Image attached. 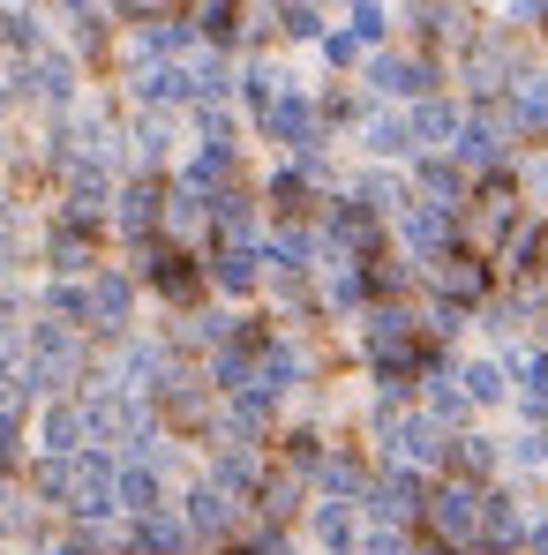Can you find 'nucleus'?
Returning <instances> with one entry per match:
<instances>
[{
	"instance_id": "nucleus-40",
	"label": "nucleus",
	"mask_w": 548,
	"mask_h": 555,
	"mask_svg": "<svg viewBox=\"0 0 548 555\" xmlns=\"http://www.w3.org/2000/svg\"><path fill=\"white\" fill-rule=\"evenodd\" d=\"M346 195H354V203H368L375 218H398V210L413 203V188L398 181V173H383V166H368V173H361L354 188H346Z\"/></svg>"
},
{
	"instance_id": "nucleus-18",
	"label": "nucleus",
	"mask_w": 548,
	"mask_h": 555,
	"mask_svg": "<svg viewBox=\"0 0 548 555\" xmlns=\"http://www.w3.org/2000/svg\"><path fill=\"white\" fill-rule=\"evenodd\" d=\"M195 256H203V278L233 300H248L264 285V241H203Z\"/></svg>"
},
{
	"instance_id": "nucleus-38",
	"label": "nucleus",
	"mask_w": 548,
	"mask_h": 555,
	"mask_svg": "<svg viewBox=\"0 0 548 555\" xmlns=\"http://www.w3.org/2000/svg\"><path fill=\"white\" fill-rule=\"evenodd\" d=\"M256 473H264V459H256L248 443H218V451H211V473H203V480H218V488H226L233 503H248Z\"/></svg>"
},
{
	"instance_id": "nucleus-12",
	"label": "nucleus",
	"mask_w": 548,
	"mask_h": 555,
	"mask_svg": "<svg viewBox=\"0 0 548 555\" xmlns=\"http://www.w3.org/2000/svg\"><path fill=\"white\" fill-rule=\"evenodd\" d=\"M211 398H218V390H211L195 369H174L158 390H151L158 428H166V436H211V421H218V413H211Z\"/></svg>"
},
{
	"instance_id": "nucleus-48",
	"label": "nucleus",
	"mask_w": 548,
	"mask_h": 555,
	"mask_svg": "<svg viewBox=\"0 0 548 555\" xmlns=\"http://www.w3.org/2000/svg\"><path fill=\"white\" fill-rule=\"evenodd\" d=\"M30 495L61 511V503H68V459H38L30 465Z\"/></svg>"
},
{
	"instance_id": "nucleus-3",
	"label": "nucleus",
	"mask_w": 548,
	"mask_h": 555,
	"mask_svg": "<svg viewBox=\"0 0 548 555\" xmlns=\"http://www.w3.org/2000/svg\"><path fill=\"white\" fill-rule=\"evenodd\" d=\"M368 436H375L383 465L398 459V465H421V473H444V459H451V428L421 405H375Z\"/></svg>"
},
{
	"instance_id": "nucleus-29",
	"label": "nucleus",
	"mask_w": 548,
	"mask_h": 555,
	"mask_svg": "<svg viewBox=\"0 0 548 555\" xmlns=\"http://www.w3.org/2000/svg\"><path fill=\"white\" fill-rule=\"evenodd\" d=\"M188 23H195V46L233 53V46L248 38V0H195V8H188Z\"/></svg>"
},
{
	"instance_id": "nucleus-17",
	"label": "nucleus",
	"mask_w": 548,
	"mask_h": 555,
	"mask_svg": "<svg viewBox=\"0 0 548 555\" xmlns=\"http://www.w3.org/2000/svg\"><path fill=\"white\" fill-rule=\"evenodd\" d=\"M158 210H166V181H158V173H128V181H113V210H105V218L120 225L128 248L158 233Z\"/></svg>"
},
{
	"instance_id": "nucleus-1",
	"label": "nucleus",
	"mask_w": 548,
	"mask_h": 555,
	"mask_svg": "<svg viewBox=\"0 0 548 555\" xmlns=\"http://www.w3.org/2000/svg\"><path fill=\"white\" fill-rule=\"evenodd\" d=\"M458 68H466V91L473 105H488V98L519 91L541 61H534V38L526 30H511V23H488V30H473V46L458 53Z\"/></svg>"
},
{
	"instance_id": "nucleus-4",
	"label": "nucleus",
	"mask_w": 548,
	"mask_h": 555,
	"mask_svg": "<svg viewBox=\"0 0 548 555\" xmlns=\"http://www.w3.org/2000/svg\"><path fill=\"white\" fill-rule=\"evenodd\" d=\"M136 285H151L166 308H195V300L211 293V278H203V256H195V248H181V241H166V233L136 241Z\"/></svg>"
},
{
	"instance_id": "nucleus-47",
	"label": "nucleus",
	"mask_w": 548,
	"mask_h": 555,
	"mask_svg": "<svg viewBox=\"0 0 548 555\" xmlns=\"http://www.w3.org/2000/svg\"><path fill=\"white\" fill-rule=\"evenodd\" d=\"M241 548L248 555H293V533H285L278 518H248V526H241Z\"/></svg>"
},
{
	"instance_id": "nucleus-30",
	"label": "nucleus",
	"mask_w": 548,
	"mask_h": 555,
	"mask_svg": "<svg viewBox=\"0 0 548 555\" xmlns=\"http://www.w3.org/2000/svg\"><path fill=\"white\" fill-rule=\"evenodd\" d=\"M38 443H46V459H76V451L91 443L84 398H53V405H46V421H38Z\"/></svg>"
},
{
	"instance_id": "nucleus-49",
	"label": "nucleus",
	"mask_w": 548,
	"mask_h": 555,
	"mask_svg": "<svg viewBox=\"0 0 548 555\" xmlns=\"http://www.w3.org/2000/svg\"><path fill=\"white\" fill-rule=\"evenodd\" d=\"M316 53H323V68H361V61H368V46L354 38V30H323Z\"/></svg>"
},
{
	"instance_id": "nucleus-37",
	"label": "nucleus",
	"mask_w": 548,
	"mask_h": 555,
	"mask_svg": "<svg viewBox=\"0 0 548 555\" xmlns=\"http://www.w3.org/2000/svg\"><path fill=\"white\" fill-rule=\"evenodd\" d=\"M496 465H504V443H496V436H466V428L451 436V459H444V473H458V480H481V488H488V480H496Z\"/></svg>"
},
{
	"instance_id": "nucleus-32",
	"label": "nucleus",
	"mask_w": 548,
	"mask_h": 555,
	"mask_svg": "<svg viewBox=\"0 0 548 555\" xmlns=\"http://www.w3.org/2000/svg\"><path fill=\"white\" fill-rule=\"evenodd\" d=\"M158 503H166V480H158V465H143V459H120V465H113V511L143 518V511H158Z\"/></svg>"
},
{
	"instance_id": "nucleus-54",
	"label": "nucleus",
	"mask_w": 548,
	"mask_h": 555,
	"mask_svg": "<svg viewBox=\"0 0 548 555\" xmlns=\"http://www.w3.org/2000/svg\"><path fill=\"white\" fill-rule=\"evenodd\" d=\"M519 188H526V203H548V151H534V166L519 173Z\"/></svg>"
},
{
	"instance_id": "nucleus-39",
	"label": "nucleus",
	"mask_w": 548,
	"mask_h": 555,
	"mask_svg": "<svg viewBox=\"0 0 548 555\" xmlns=\"http://www.w3.org/2000/svg\"><path fill=\"white\" fill-rule=\"evenodd\" d=\"M361 143L375 166H391V158H421L413 151V128H406V113H368L361 120Z\"/></svg>"
},
{
	"instance_id": "nucleus-46",
	"label": "nucleus",
	"mask_w": 548,
	"mask_h": 555,
	"mask_svg": "<svg viewBox=\"0 0 548 555\" xmlns=\"http://www.w3.org/2000/svg\"><path fill=\"white\" fill-rule=\"evenodd\" d=\"M316 459H323V436H316V428H285V436H278V465L316 473Z\"/></svg>"
},
{
	"instance_id": "nucleus-45",
	"label": "nucleus",
	"mask_w": 548,
	"mask_h": 555,
	"mask_svg": "<svg viewBox=\"0 0 548 555\" xmlns=\"http://www.w3.org/2000/svg\"><path fill=\"white\" fill-rule=\"evenodd\" d=\"M316 113H323V128H361V120H368V98L346 91V83H331V91L316 98Z\"/></svg>"
},
{
	"instance_id": "nucleus-33",
	"label": "nucleus",
	"mask_w": 548,
	"mask_h": 555,
	"mask_svg": "<svg viewBox=\"0 0 548 555\" xmlns=\"http://www.w3.org/2000/svg\"><path fill=\"white\" fill-rule=\"evenodd\" d=\"M120 158H136V173H158L174 158V120L166 113H136V128L120 135Z\"/></svg>"
},
{
	"instance_id": "nucleus-28",
	"label": "nucleus",
	"mask_w": 548,
	"mask_h": 555,
	"mask_svg": "<svg viewBox=\"0 0 548 555\" xmlns=\"http://www.w3.org/2000/svg\"><path fill=\"white\" fill-rule=\"evenodd\" d=\"M458 120H466V105H451L444 91H429V98H413V105H406V128H413V151H451Z\"/></svg>"
},
{
	"instance_id": "nucleus-16",
	"label": "nucleus",
	"mask_w": 548,
	"mask_h": 555,
	"mask_svg": "<svg viewBox=\"0 0 548 555\" xmlns=\"http://www.w3.org/2000/svg\"><path fill=\"white\" fill-rule=\"evenodd\" d=\"M451 158L466 166V173H496V166H511V158H519V151H511V135H504V120H496V105H473V113L458 120Z\"/></svg>"
},
{
	"instance_id": "nucleus-60",
	"label": "nucleus",
	"mask_w": 548,
	"mask_h": 555,
	"mask_svg": "<svg viewBox=\"0 0 548 555\" xmlns=\"http://www.w3.org/2000/svg\"><path fill=\"white\" fill-rule=\"evenodd\" d=\"M0 158H8V135H0Z\"/></svg>"
},
{
	"instance_id": "nucleus-53",
	"label": "nucleus",
	"mask_w": 548,
	"mask_h": 555,
	"mask_svg": "<svg viewBox=\"0 0 548 555\" xmlns=\"http://www.w3.org/2000/svg\"><path fill=\"white\" fill-rule=\"evenodd\" d=\"M15 465H23V413L8 405L0 413V473H15Z\"/></svg>"
},
{
	"instance_id": "nucleus-43",
	"label": "nucleus",
	"mask_w": 548,
	"mask_h": 555,
	"mask_svg": "<svg viewBox=\"0 0 548 555\" xmlns=\"http://www.w3.org/2000/svg\"><path fill=\"white\" fill-rule=\"evenodd\" d=\"M0 46H8V53H38V46H46V23H38L30 8H8V0H0Z\"/></svg>"
},
{
	"instance_id": "nucleus-13",
	"label": "nucleus",
	"mask_w": 548,
	"mask_h": 555,
	"mask_svg": "<svg viewBox=\"0 0 548 555\" xmlns=\"http://www.w3.org/2000/svg\"><path fill=\"white\" fill-rule=\"evenodd\" d=\"M406 30L421 38V53H466L481 15H473V0H406Z\"/></svg>"
},
{
	"instance_id": "nucleus-36",
	"label": "nucleus",
	"mask_w": 548,
	"mask_h": 555,
	"mask_svg": "<svg viewBox=\"0 0 548 555\" xmlns=\"http://www.w3.org/2000/svg\"><path fill=\"white\" fill-rule=\"evenodd\" d=\"M316 308H331V315H361L368 308V285H361V263L354 256H331V271L316 285Z\"/></svg>"
},
{
	"instance_id": "nucleus-2",
	"label": "nucleus",
	"mask_w": 548,
	"mask_h": 555,
	"mask_svg": "<svg viewBox=\"0 0 548 555\" xmlns=\"http://www.w3.org/2000/svg\"><path fill=\"white\" fill-rule=\"evenodd\" d=\"M84 375H91V353H84V331L76 323L46 315V323L23 331V383H30V398H61Z\"/></svg>"
},
{
	"instance_id": "nucleus-42",
	"label": "nucleus",
	"mask_w": 548,
	"mask_h": 555,
	"mask_svg": "<svg viewBox=\"0 0 548 555\" xmlns=\"http://www.w3.org/2000/svg\"><path fill=\"white\" fill-rule=\"evenodd\" d=\"M233 91H241V105H248V113H264L278 91H293V76H285V68H271V61H248V68H233Z\"/></svg>"
},
{
	"instance_id": "nucleus-56",
	"label": "nucleus",
	"mask_w": 548,
	"mask_h": 555,
	"mask_svg": "<svg viewBox=\"0 0 548 555\" xmlns=\"http://www.w3.org/2000/svg\"><path fill=\"white\" fill-rule=\"evenodd\" d=\"M188 8H195V0H143V15H136V23H151V15H188Z\"/></svg>"
},
{
	"instance_id": "nucleus-11",
	"label": "nucleus",
	"mask_w": 548,
	"mask_h": 555,
	"mask_svg": "<svg viewBox=\"0 0 548 555\" xmlns=\"http://www.w3.org/2000/svg\"><path fill=\"white\" fill-rule=\"evenodd\" d=\"M113 451H98V443H84V451H76V459H68V503H61V511H68V518H76V526H105V518H113Z\"/></svg>"
},
{
	"instance_id": "nucleus-26",
	"label": "nucleus",
	"mask_w": 548,
	"mask_h": 555,
	"mask_svg": "<svg viewBox=\"0 0 548 555\" xmlns=\"http://www.w3.org/2000/svg\"><path fill=\"white\" fill-rule=\"evenodd\" d=\"M413 195H421V203H444V210H458V203H466V188H473V173H466V166H458L451 151H421V166H413Z\"/></svg>"
},
{
	"instance_id": "nucleus-44",
	"label": "nucleus",
	"mask_w": 548,
	"mask_h": 555,
	"mask_svg": "<svg viewBox=\"0 0 548 555\" xmlns=\"http://www.w3.org/2000/svg\"><path fill=\"white\" fill-rule=\"evenodd\" d=\"M46 315H61V323H76V331H84V315H91L84 278H53V285H46Z\"/></svg>"
},
{
	"instance_id": "nucleus-19",
	"label": "nucleus",
	"mask_w": 548,
	"mask_h": 555,
	"mask_svg": "<svg viewBox=\"0 0 548 555\" xmlns=\"http://www.w3.org/2000/svg\"><path fill=\"white\" fill-rule=\"evenodd\" d=\"M174 511H181L188 541H211V548H218V541H233V533H241V503H233L218 480H195V488H188Z\"/></svg>"
},
{
	"instance_id": "nucleus-59",
	"label": "nucleus",
	"mask_w": 548,
	"mask_h": 555,
	"mask_svg": "<svg viewBox=\"0 0 548 555\" xmlns=\"http://www.w3.org/2000/svg\"><path fill=\"white\" fill-rule=\"evenodd\" d=\"M15 271V233H0V278Z\"/></svg>"
},
{
	"instance_id": "nucleus-57",
	"label": "nucleus",
	"mask_w": 548,
	"mask_h": 555,
	"mask_svg": "<svg viewBox=\"0 0 548 555\" xmlns=\"http://www.w3.org/2000/svg\"><path fill=\"white\" fill-rule=\"evenodd\" d=\"M53 8H61L68 23H84V15H98V0H53Z\"/></svg>"
},
{
	"instance_id": "nucleus-27",
	"label": "nucleus",
	"mask_w": 548,
	"mask_h": 555,
	"mask_svg": "<svg viewBox=\"0 0 548 555\" xmlns=\"http://www.w3.org/2000/svg\"><path fill=\"white\" fill-rule=\"evenodd\" d=\"M195 541H188L181 511L174 503H158V511H143V518H128V555H188Z\"/></svg>"
},
{
	"instance_id": "nucleus-6",
	"label": "nucleus",
	"mask_w": 548,
	"mask_h": 555,
	"mask_svg": "<svg viewBox=\"0 0 548 555\" xmlns=\"http://www.w3.org/2000/svg\"><path fill=\"white\" fill-rule=\"evenodd\" d=\"M76 83H84V61L38 46V53H23V68L8 76V98H30V105H46V113H76Z\"/></svg>"
},
{
	"instance_id": "nucleus-5",
	"label": "nucleus",
	"mask_w": 548,
	"mask_h": 555,
	"mask_svg": "<svg viewBox=\"0 0 548 555\" xmlns=\"http://www.w3.org/2000/svg\"><path fill=\"white\" fill-rule=\"evenodd\" d=\"M421 533L444 541V548H458V555H473V541H481V480L436 473L429 495H421Z\"/></svg>"
},
{
	"instance_id": "nucleus-34",
	"label": "nucleus",
	"mask_w": 548,
	"mask_h": 555,
	"mask_svg": "<svg viewBox=\"0 0 548 555\" xmlns=\"http://www.w3.org/2000/svg\"><path fill=\"white\" fill-rule=\"evenodd\" d=\"M308 533H316V548H323V555H354V541H361V518H354V503H339V495H316V511H308Z\"/></svg>"
},
{
	"instance_id": "nucleus-31",
	"label": "nucleus",
	"mask_w": 548,
	"mask_h": 555,
	"mask_svg": "<svg viewBox=\"0 0 548 555\" xmlns=\"http://www.w3.org/2000/svg\"><path fill=\"white\" fill-rule=\"evenodd\" d=\"M181 76H188V105H226L233 98V61L218 46H195L181 61Z\"/></svg>"
},
{
	"instance_id": "nucleus-58",
	"label": "nucleus",
	"mask_w": 548,
	"mask_h": 555,
	"mask_svg": "<svg viewBox=\"0 0 548 555\" xmlns=\"http://www.w3.org/2000/svg\"><path fill=\"white\" fill-rule=\"evenodd\" d=\"M406 555H458V548H444V541H429V533H421V541H406Z\"/></svg>"
},
{
	"instance_id": "nucleus-10",
	"label": "nucleus",
	"mask_w": 548,
	"mask_h": 555,
	"mask_svg": "<svg viewBox=\"0 0 548 555\" xmlns=\"http://www.w3.org/2000/svg\"><path fill=\"white\" fill-rule=\"evenodd\" d=\"M361 83H368V98H429V91H444V61L436 53H368L361 61Z\"/></svg>"
},
{
	"instance_id": "nucleus-22",
	"label": "nucleus",
	"mask_w": 548,
	"mask_h": 555,
	"mask_svg": "<svg viewBox=\"0 0 548 555\" xmlns=\"http://www.w3.org/2000/svg\"><path fill=\"white\" fill-rule=\"evenodd\" d=\"M174 369H181V361H174V346H158V338H120V361H113V375H105V383H113V390L151 398V390H158Z\"/></svg>"
},
{
	"instance_id": "nucleus-14",
	"label": "nucleus",
	"mask_w": 548,
	"mask_h": 555,
	"mask_svg": "<svg viewBox=\"0 0 548 555\" xmlns=\"http://www.w3.org/2000/svg\"><path fill=\"white\" fill-rule=\"evenodd\" d=\"M84 293H91V315H84V331H98V338H128V323H136V271H105L98 263L91 278H84Z\"/></svg>"
},
{
	"instance_id": "nucleus-8",
	"label": "nucleus",
	"mask_w": 548,
	"mask_h": 555,
	"mask_svg": "<svg viewBox=\"0 0 548 555\" xmlns=\"http://www.w3.org/2000/svg\"><path fill=\"white\" fill-rule=\"evenodd\" d=\"M421 285H429L436 300H451V308H466V315H473V308H481V300L496 293V263L451 241L444 256H429V263H421Z\"/></svg>"
},
{
	"instance_id": "nucleus-23",
	"label": "nucleus",
	"mask_w": 548,
	"mask_h": 555,
	"mask_svg": "<svg viewBox=\"0 0 548 555\" xmlns=\"http://www.w3.org/2000/svg\"><path fill=\"white\" fill-rule=\"evenodd\" d=\"M301 511H308V473H293V465H264L256 488H248V518H278V526H293Z\"/></svg>"
},
{
	"instance_id": "nucleus-35",
	"label": "nucleus",
	"mask_w": 548,
	"mask_h": 555,
	"mask_svg": "<svg viewBox=\"0 0 548 555\" xmlns=\"http://www.w3.org/2000/svg\"><path fill=\"white\" fill-rule=\"evenodd\" d=\"M264 203H271V218H316V181H308V166L293 158V166H278L271 181H264Z\"/></svg>"
},
{
	"instance_id": "nucleus-52",
	"label": "nucleus",
	"mask_w": 548,
	"mask_h": 555,
	"mask_svg": "<svg viewBox=\"0 0 548 555\" xmlns=\"http://www.w3.org/2000/svg\"><path fill=\"white\" fill-rule=\"evenodd\" d=\"M354 555H406V526H368L354 541Z\"/></svg>"
},
{
	"instance_id": "nucleus-25",
	"label": "nucleus",
	"mask_w": 548,
	"mask_h": 555,
	"mask_svg": "<svg viewBox=\"0 0 548 555\" xmlns=\"http://www.w3.org/2000/svg\"><path fill=\"white\" fill-rule=\"evenodd\" d=\"M46 263H53V278H91L98 271V225L53 218V233H46Z\"/></svg>"
},
{
	"instance_id": "nucleus-7",
	"label": "nucleus",
	"mask_w": 548,
	"mask_h": 555,
	"mask_svg": "<svg viewBox=\"0 0 548 555\" xmlns=\"http://www.w3.org/2000/svg\"><path fill=\"white\" fill-rule=\"evenodd\" d=\"M421 495H429V473L421 465H375L361 488V511L368 526H421Z\"/></svg>"
},
{
	"instance_id": "nucleus-9",
	"label": "nucleus",
	"mask_w": 548,
	"mask_h": 555,
	"mask_svg": "<svg viewBox=\"0 0 548 555\" xmlns=\"http://www.w3.org/2000/svg\"><path fill=\"white\" fill-rule=\"evenodd\" d=\"M488 263H496V285H541V278H548V210H541V203L519 210V225L496 241Z\"/></svg>"
},
{
	"instance_id": "nucleus-15",
	"label": "nucleus",
	"mask_w": 548,
	"mask_h": 555,
	"mask_svg": "<svg viewBox=\"0 0 548 555\" xmlns=\"http://www.w3.org/2000/svg\"><path fill=\"white\" fill-rule=\"evenodd\" d=\"M256 135H264V143H285V151L301 158V151H316V143H323V113H316V98L278 91L271 105L256 113Z\"/></svg>"
},
{
	"instance_id": "nucleus-50",
	"label": "nucleus",
	"mask_w": 548,
	"mask_h": 555,
	"mask_svg": "<svg viewBox=\"0 0 548 555\" xmlns=\"http://www.w3.org/2000/svg\"><path fill=\"white\" fill-rule=\"evenodd\" d=\"M76 30V61H105L113 53V23L105 15H84V23H68Z\"/></svg>"
},
{
	"instance_id": "nucleus-55",
	"label": "nucleus",
	"mask_w": 548,
	"mask_h": 555,
	"mask_svg": "<svg viewBox=\"0 0 548 555\" xmlns=\"http://www.w3.org/2000/svg\"><path fill=\"white\" fill-rule=\"evenodd\" d=\"M519 555H548V511H541V518H526V541H519Z\"/></svg>"
},
{
	"instance_id": "nucleus-21",
	"label": "nucleus",
	"mask_w": 548,
	"mask_h": 555,
	"mask_svg": "<svg viewBox=\"0 0 548 555\" xmlns=\"http://www.w3.org/2000/svg\"><path fill=\"white\" fill-rule=\"evenodd\" d=\"M519 541H526V511H519V488H481V541H473V555H519Z\"/></svg>"
},
{
	"instance_id": "nucleus-51",
	"label": "nucleus",
	"mask_w": 548,
	"mask_h": 555,
	"mask_svg": "<svg viewBox=\"0 0 548 555\" xmlns=\"http://www.w3.org/2000/svg\"><path fill=\"white\" fill-rule=\"evenodd\" d=\"M504 23L526 30V38H541L548 30V0H504Z\"/></svg>"
},
{
	"instance_id": "nucleus-20",
	"label": "nucleus",
	"mask_w": 548,
	"mask_h": 555,
	"mask_svg": "<svg viewBox=\"0 0 548 555\" xmlns=\"http://www.w3.org/2000/svg\"><path fill=\"white\" fill-rule=\"evenodd\" d=\"M391 225H398V248H406L413 263L444 256V248L458 241V210H444V203H421V195H413V203H406V210H398Z\"/></svg>"
},
{
	"instance_id": "nucleus-24",
	"label": "nucleus",
	"mask_w": 548,
	"mask_h": 555,
	"mask_svg": "<svg viewBox=\"0 0 548 555\" xmlns=\"http://www.w3.org/2000/svg\"><path fill=\"white\" fill-rule=\"evenodd\" d=\"M368 473H375V465H368L361 451H346V443H323V459H316V473H308V488H316V495H339V503H361Z\"/></svg>"
},
{
	"instance_id": "nucleus-41",
	"label": "nucleus",
	"mask_w": 548,
	"mask_h": 555,
	"mask_svg": "<svg viewBox=\"0 0 548 555\" xmlns=\"http://www.w3.org/2000/svg\"><path fill=\"white\" fill-rule=\"evenodd\" d=\"M458 390H466L473 405H504V398H511V369H504L496 353H481V361L458 369Z\"/></svg>"
}]
</instances>
